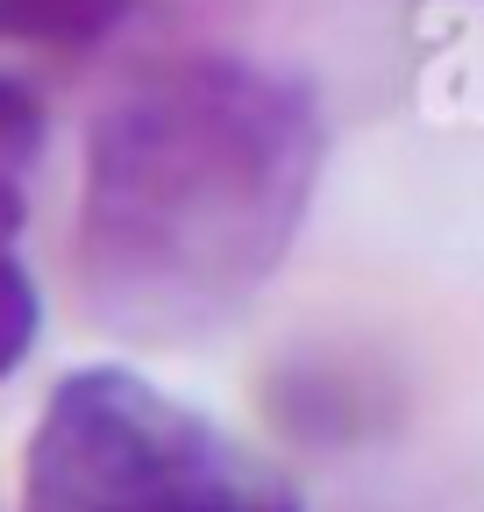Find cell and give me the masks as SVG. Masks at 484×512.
Here are the masks:
<instances>
[{"instance_id": "obj_1", "label": "cell", "mask_w": 484, "mask_h": 512, "mask_svg": "<svg viewBox=\"0 0 484 512\" xmlns=\"http://www.w3.org/2000/svg\"><path fill=\"white\" fill-rule=\"evenodd\" d=\"M328 114L307 79L250 57H171L86 136L79 292L129 342H186L250 306L307 228Z\"/></svg>"}, {"instance_id": "obj_2", "label": "cell", "mask_w": 484, "mask_h": 512, "mask_svg": "<svg viewBox=\"0 0 484 512\" xmlns=\"http://www.w3.org/2000/svg\"><path fill=\"white\" fill-rule=\"evenodd\" d=\"M22 512H307L299 484L129 363L50 384L22 456Z\"/></svg>"}, {"instance_id": "obj_3", "label": "cell", "mask_w": 484, "mask_h": 512, "mask_svg": "<svg viewBox=\"0 0 484 512\" xmlns=\"http://www.w3.org/2000/svg\"><path fill=\"white\" fill-rule=\"evenodd\" d=\"M22 221H29V192L22 185H0V377H15L22 356L36 349L43 328V292L22 264Z\"/></svg>"}, {"instance_id": "obj_4", "label": "cell", "mask_w": 484, "mask_h": 512, "mask_svg": "<svg viewBox=\"0 0 484 512\" xmlns=\"http://www.w3.org/2000/svg\"><path fill=\"white\" fill-rule=\"evenodd\" d=\"M136 15V0H0V43L86 50Z\"/></svg>"}, {"instance_id": "obj_5", "label": "cell", "mask_w": 484, "mask_h": 512, "mask_svg": "<svg viewBox=\"0 0 484 512\" xmlns=\"http://www.w3.org/2000/svg\"><path fill=\"white\" fill-rule=\"evenodd\" d=\"M50 143V107L29 79H8L0 72V185H22L29 164L43 157Z\"/></svg>"}]
</instances>
